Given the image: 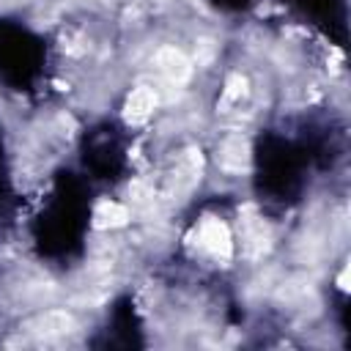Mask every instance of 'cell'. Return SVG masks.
I'll return each mask as SVG.
<instances>
[{"instance_id":"cell-1","label":"cell","mask_w":351,"mask_h":351,"mask_svg":"<svg viewBox=\"0 0 351 351\" xmlns=\"http://www.w3.org/2000/svg\"><path fill=\"white\" fill-rule=\"evenodd\" d=\"M156 90L154 88H148V85H140V88H134L132 93H129V101H126V121H132V123H140V121H145L154 110H156Z\"/></svg>"}]
</instances>
